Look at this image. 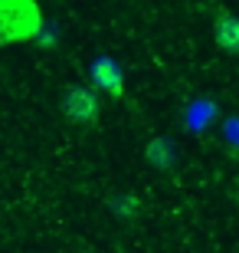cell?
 I'll return each mask as SVG.
<instances>
[{
	"label": "cell",
	"mask_w": 239,
	"mask_h": 253,
	"mask_svg": "<svg viewBox=\"0 0 239 253\" xmlns=\"http://www.w3.org/2000/svg\"><path fill=\"white\" fill-rule=\"evenodd\" d=\"M43 33V10L36 0H0V46L33 43Z\"/></svg>",
	"instance_id": "1"
},
{
	"label": "cell",
	"mask_w": 239,
	"mask_h": 253,
	"mask_svg": "<svg viewBox=\"0 0 239 253\" xmlns=\"http://www.w3.org/2000/svg\"><path fill=\"white\" fill-rule=\"evenodd\" d=\"M59 112L69 125H95L102 115V99L92 85L72 83L63 89V99H59Z\"/></svg>",
	"instance_id": "2"
},
{
	"label": "cell",
	"mask_w": 239,
	"mask_h": 253,
	"mask_svg": "<svg viewBox=\"0 0 239 253\" xmlns=\"http://www.w3.org/2000/svg\"><path fill=\"white\" fill-rule=\"evenodd\" d=\"M89 79H92L95 92H105L111 99H125V73L111 56H99L89 66Z\"/></svg>",
	"instance_id": "3"
},
{
	"label": "cell",
	"mask_w": 239,
	"mask_h": 253,
	"mask_svg": "<svg viewBox=\"0 0 239 253\" xmlns=\"http://www.w3.org/2000/svg\"><path fill=\"white\" fill-rule=\"evenodd\" d=\"M213 40L223 53L239 56V17L233 10H220L216 20H213Z\"/></svg>",
	"instance_id": "4"
},
{
	"label": "cell",
	"mask_w": 239,
	"mask_h": 253,
	"mask_svg": "<svg viewBox=\"0 0 239 253\" xmlns=\"http://www.w3.org/2000/svg\"><path fill=\"white\" fill-rule=\"evenodd\" d=\"M144 158H147V165H154L157 171H171L174 161H177V148H174L171 138H154V141H147Z\"/></svg>",
	"instance_id": "5"
},
{
	"label": "cell",
	"mask_w": 239,
	"mask_h": 253,
	"mask_svg": "<svg viewBox=\"0 0 239 253\" xmlns=\"http://www.w3.org/2000/svg\"><path fill=\"white\" fill-rule=\"evenodd\" d=\"M108 207L115 211V214L121 217V220H135V217L141 214V204H138V197H131V194H115L108 201Z\"/></svg>",
	"instance_id": "6"
},
{
	"label": "cell",
	"mask_w": 239,
	"mask_h": 253,
	"mask_svg": "<svg viewBox=\"0 0 239 253\" xmlns=\"http://www.w3.org/2000/svg\"><path fill=\"white\" fill-rule=\"evenodd\" d=\"M79 253H92V250H79Z\"/></svg>",
	"instance_id": "7"
}]
</instances>
